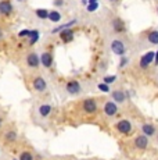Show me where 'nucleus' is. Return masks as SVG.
Masks as SVG:
<instances>
[{
    "label": "nucleus",
    "mask_w": 158,
    "mask_h": 160,
    "mask_svg": "<svg viewBox=\"0 0 158 160\" xmlns=\"http://www.w3.org/2000/svg\"><path fill=\"white\" fill-rule=\"evenodd\" d=\"M154 64L158 66V50L156 52V54H154Z\"/></svg>",
    "instance_id": "c756f323"
},
{
    "label": "nucleus",
    "mask_w": 158,
    "mask_h": 160,
    "mask_svg": "<svg viewBox=\"0 0 158 160\" xmlns=\"http://www.w3.org/2000/svg\"><path fill=\"white\" fill-rule=\"evenodd\" d=\"M65 91L68 95H71V96H75V95H79L82 92V85L79 81H68L65 85Z\"/></svg>",
    "instance_id": "20e7f679"
},
{
    "label": "nucleus",
    "mask_w": 158,
    "mask_h": 160,
    "mask_svg": "<svg viewBox=\"0 0 158 160\" xmlns=\"http://www.w3.org/2000/svg\"><path fill=\"white\" fill-rule=\"evenodd\" d=\"M140 130H142V134L144 135V137H147L148 139H150V138H153V137H156V134H157L156 125L150 124V122H144V124L140 127Z\"/></svg>",
    "instance_id": "1a4fd4ad"
},
{
    "label": "nucleus",
    "mask_w": 158,
    "mask_h": 160,
    "mask_svg": "<svg viewBox=\"0 0 158 160\" xmlns=\"http://www.w3.org/2000/svg\"><path fill=\"white\" fill-rule=\"evenodd\" d=\"M128 64H129V57H126V56H122V58H121V61H119V68H123V67H126Z\"/></svg>",
    "instance_id": "bb28decb"
},
{
    "label": "nucleus",
    "mask_w": 158,
    "mask_h": 160,
    "mask_svg": "<svg viewBox=\"0 0 158 160\" xmlns=\"http://www.w3.org/2000/svg\"><path fill=\"white\" fill-rule=\"evenodd\" d=\"M114 127H115V130L119 132V134H122V135H130L133 132L132 122H130L129 120H126V118H122V120H119V121H117Z\"/></svg>",
    "instance_id": "f03ea898"
},
{
    "label": "nucleus",
    "mask_w": 158,
    "mask_h": 160,
    "mask_svg": "<svg viewBox=\"0 0 158 160\" xmlns=\"http://www.w3.org/2000/svg\"><path fill=\"white\" fill-rule=\"evenodd\" d=\"M115 81H117V75H110V77L105 75L104 79H103V82H104V84H107V85H111L112 82H115Z\"/></svg>",
    "instance_id": "393cba45"
},
{
    "label": "nucleus",
    "mask_w": 158,
    "mask_h": 160,
    "mask_svg": "<svg viewBox=\"0 0 158 160\" xmlns=\"http://www.w3.org/2000/svg\"><path fill=\"white\" fill-rule=\"evenodd\" d=\"M17 2H24V0H17Z\"/></svg>",
    "instance_id": "f704fd0d"
},
{
    "label": "nucleus",
    "mask_w": 158,
    "mask_h": 160,
    "mask_svg": "<svg viewBox=\"0 0 158 160\" xmlns=\"http://www.w3.org/2000/svg\"><path fill=\"white\" fill-rule=\"evenodd\" d=\"M32 87H33V89H35L36 92L42 93V92H44L47 89V82H46V79H44L43 77H36V78L33 79V82H32Z\"/></svg>",
    "instance_id": "6e6552de"
},
{
    "label": "nucleus",
    "mask_w": 158,
    "mask_h": 160,
    "mask_svg": "<svg viewBox=\"0 0 158 160\" xmlns=\"http://www.w3.org/2000/svg\"><path fill=\"white\" fill-rule=\"evenodd\" d=\"M112 28H114L115 32H123V31H125V24H123V21L121 20V18L117 17L112 21Z\"/></svg>",
    "instance_id": "dca6fc26"
},
{
    "label": "nucleus",
    "mask_w": 158,
    "mask_h": 160,
    "mask_svg": "<svg viewBox=\"0 0 158 160\" xmlns=\"http://www.w3.org/2000/svg\"><path fill=\"white\" fill-rule=\"evenodd\" d=\"M39 60H40V64L44 68H50V67L53 66V54H51L50 52H43L42 56L39 57Z\"/></svg>",
    "instance_id": "f8f14e48"
},
{
    "label": "nucleus",
    "mask_w": 158,
    "mask_h": 160,
    "mask_svg": "<svg viewBox=\"0 0 158 160\" xmlns=\"http://www.w3.org/2000/svg\"><path fill=\"white\" fill-rule=\"evenodd\" d=\"M13 13V4L8 0H2L0 2V14L3 15H8Z\"/></svg>",
    "instance_id": "4468645a"
},
{
    "label": "nucleus",
    "mask_w": 158,
    "mask_h": 160,
    "mask_svg": "<svg viewBox=\"0 0 158 160\" xmlns=\"http://www.w3.org/2000/svg\"><path fill=\"white\" fill-rule=\"evenodd\" d=\"M11 160H18V159H16V158H14V159H11Z\"/></svg>",
    "instance_id": "c9c22d12"
},
{
    "label": "nucleus",
    "mask_w": 158,
    "mask_h": 160,
    "mask_svg": "<svg viewBox=\"0 0 158 160\" xmlns=\"http://www.w3.org/2000/svg\"><path fill=\"white\" fill-rule=\"evenodd\" d=\"M154 54H156V52H147L146 54H143L140 61H139V66H140V68L146 70L150 67V64L154 63Z\"/></svg>",
    "instance_id": "423d86ee"
},
{
    "label": "nucleus",
    "mask_w": 158,
    "mask_h": 160,
    "mask_svg": "<svg viewBox=\"0 0 158 160\" xmlns=\"http://www.w3.org/2000/svg\"><path fill=\"white\" fill-rule=\"evenodd\" d=\"M110 93H111V100L114 103H117L118 106H119V104H122V103H125V100H126V92L121 91V89H115V91L110 92Z\"/></svg>",
    "instance_id": "0eeeda50"
},
{
    "label": "nucleus",
    "mask_w": 158,
    "mask_h": 160,
    "mask_svg": "<svg viewBox=\"0 0 158 160\" xmlns=\"http://www.w3.org/2000/svg\"><path fill=\"white\" fill-rule=\"evenodd\" d=\"M36 15H38L40 20H47V15H49V11L44 10V8H38L36 10Z\"/></svg>",
    "instance_id": "4be33fe9"
},
{
    "label": "nucleus",
    "mask_w": 158,
    "mask_h": 160,
    "mask_svg": "<svg viewBox=\"0 0 158 160\" xmlns=\"http://www.w3.org/2000/svg\"><path fill=\"white\" fill-rule=\"evenodd\" d=\"M51 110H53V107H51L50 103H42V104H39V107H38V116L44 120L51 114Z\"/></svg>",
    "instance_id": "9d476101"
},
{
    "label": "nucleus",
    "mask_w": 158,
    "mask_h": 160,
    "mask_svg": "<svg viewBox=\"0 0 158 160\" xmlns=\"http://www.w3.org/2000/svg\"><path fill=\"white\" fill-rule=\"evenodd\" d=\"M135 148L136 149H140V150H143V149H146V148L148 146V142H150V139H148L147 137H144L143 134H140V135H137V137L135 138Z\"/></svg>",
    "instance_id": "9b49d317"
},
{
    "label": "nucleus",
    "mask_w": 158,
    "mask_h": 160,
    "mask_svg": "<svg viewBox=\"0 0 158 160\" xmlns=\"http://www.w3.org/2000/svg\"><path fill=\"white\" fill-rule=\"evenodd\" d=\"M18 160H33V155L31 152H28V150H24V152H21Z\"/></svg>",
    "instance_id": "5701e85b"
},
{
    "label": "nucleus",
    "mask_w": 158,
    "mask_h": 160,
    "mask_svg": "<svg viewBox=\"0 0 158 160\" xmlns=\"http://www.w3.org/2000/svg\"><path fill=\"white\" fill-rule=\"evenodd\" d=\"M60 38H61L65 43L74 41V31H72V28H67V29L61 31V32H60Z\"/></svg>",
    "instance_id": "2eb2a0df"
},
{
    "label": "nucleus",
    "mask_w": 158,
    "mask_h": 160,
    "mask_svg": "<svg viewBox=\"0 0 158 160\" xmlns=\"http://www.w3.org/2000/svg\"><path fill=\"white\" fill-rule=\"evenodd\" d=\"M147 41L150 42L151 45H158V31H157V29H154V31H151V32H148Z\"/></svg>",
    "instance_id": "6ab92c4d"
},
{
    "label": "nucleus",
    "mask_w": 158,
    "mask_h": 160,
    "mask_svg": "<svg viewBox=\"0 0 158 160\" xmlns=\"http://www.w3.org/2000/svg\"><path fill=\"white\" fill-rule=\"evenodd\" d=\"M54 6H56V7H63L64 0H54Z\"/></svg>",
    "instance_id": "c85d7f7f"
},
{
    "label": "nucleus",
    "mask_w": 158,
    "mask_h": 160,
    "mask_svg": "<svg viewBox=\"0 0 158 160\" xmlns=\"http://www.w3.org/2000/svg\"><path fill=\"white\" fill-rule=\"evenodd\" d=\"M2 36H3V32H2V29H0V38H2Z\"/></svg>",
    "instance_id": "72a5a7b5"
},
{
    "label": "nucleus",
    "mask_w": 158,
    "mask_h": 160,
    "mask_svg": "<svg viewBox=\"0 0 158 160\" xmlns=\"http://www.w3.org/2000/svg\"><path fill=\"white\" fill-rule=\"evenodd\" d=\"M2 122H3V120H2V117H0V127H2Z\"/></svg>",
    "instance_id": "473e14b6"
},
{
    "label": "nucleus",
    "mask_w": 158,
    "mask_h": 160,
    "mask_svg": "<svg viewBox=\"0 0 158 160\" xmlns=\"http://www.w3.org/2000/svg\"><path fill=\"white\" fill-rule=\"evenodd\" d=\"M38 39H39V32L36 29H33L29 32V43L33 45V43H36L38 42Z\"/></svg>",
    "instance_id": "aec40b11"
},
{
    "label": "nucleus",
    "mask_w": 158,
    "mask_h": 160,
    "mask_svg": "<svg viewBox=\"0 0 158 160\" xmlns=\"http://www.w3.org/2000/svg\"><path fill=\"white\" fill-rule=\"evenodd\" d=\"M78 21L77 20H72V21H69V22H67V24H64V25H60V27H57V28H54L53 31H51V33H60L61 32V29H67V28H71L72 25H75Z\"/></svg>",
    "instance_id": "a211bd4d"
},
{
    "label": "nucleus",
    "mask_w": 158,
    "mask_h": 160,
    "mask_svg": "<svg viewBox=\"0 0 158 160\" xmlns=\"http://www.w3.org/2000/svg\"><path fill=\"white\" fill-rule=\"evenodd\" d=\"M61 18H63V15H61V13H60V11H57V10L49 11L47 20H50L51 22H60V21H61Z\"/></svg>",
    "instance_id": "f3484780"
},
{
    "label": "nucleus",
    "mask_w": 158,
    "mask_h": 160,
    "mask_svg": "<svg viewBox=\"0 0 158 160\" xmlns=\"http://www.w3.org/2000/svg\"><path fill=\"white\" fill-rule=\"evenodd\" d=\"M4 139L7 141V142H14V141H17V132L16 131H8L7 134H6Z\"/></svg>",
    "instance_id": "412c9836"
},
{
    "label": "nucleus",
    "mask_w": 158,
    "mask_h": 160,
    "mask_svg": "<svg viewBox=\"0 0 158 160\" xmlns=\"http://www.w3.org/2000/svg\"><path fill=\"white\" fill-rule=\"evenodd\" d=\"M97 88H99L101 92H105V93H110V92H111L110 85L104 84V82H100V84H97Z\"/></svg>",
    "instance_id": "b1692460"
},
{
    "label": "nucleus",
    "mask_w": 158,
    "mask_h": 160,
    "mask_svg": "<svg viewBox=\"0 0 158 160\" xmlns=\"http://www.w3.org/2000/svg\"><path fill=\"white\" fill-rule=\"evenodd\" d=\"M97 7H99V3H89L86 7V10L89 11V13H93V11L97 10Z\"/></svg>",
    "instance_id": "a878e982"
},
{
    "label": "nucleus",
    "mask_w": 158,
    "mask_h": 160,
    "mask_svg": "<svg viewBox=\"0 0 158 160\" xmlns=\"http://www.w3.org/2000/svg\"><path fill=\"white\" fill-rule=\"evenodd\" d=\"M26 64H28V67H31V68H36V67L40 66V60H39L38 53H35V52L29 53L28 56H26Z\"/></svg>",
    "instance_id": "ddd939ff"
},
{
    "label": "nucleus",
    "mask_w": 158,
    "mask_h": 160,
    "mask_svg": "<svg viewBox=\"0 0 158 160\" xmlns=\"http://www.w3.org/2000/svg\"><path fill=\"white\" fill-rule=\"evenodd\" d=\"M103 113L107 117H115L119 113V106H118L117 103H114L112 100H108V102H105L104 106H103Z\"/></svg>",
    "instance_id": "7ed1b4c3"
},
{
    "label": "nucleus",
    "mask_w": 158,
    "mask_h": 160,
    "mask_svg": "<svg viewBox=\"0 0 158 160\" xmlns=\"http://www.w3.org/2000/svg\"><path fill=\"white\" fill-rule=\"evenodd\" d=\"M82 107H83V112L87 113V114H95V113H97V110H99L96 99H93V98L85 99L83 100V104H82Z\"/></svg>",
    "instance_id": "39448f33"
},
{
    "label": "nucleus",
    "mask_w": 158,
    "mask_h": 160,
    "mask_svg": "<svg viewBox=\"0 0 158 160\" xmlns=\"http://www.w3.org/2000/svg\"><path fill=\"white\" fill-rule=\"evenodd\" d=\"M156 138H157V142H158V131H157V134H156Z\"/></svg>",
    "instance_id": "2f4dec72"
},
{
    "label": "nucleus",
    "mask_w": 158,
    "mask_h": 160,
    "mask_svg": "<svg viewBox=\"0 0 158 160\" xmlns=\"http://www.w3.org/2000/svg\"><path fill=\"white\" fill-rule=\"evenodd\" d=\"M29 32H31L29 29H24V31H21V32L18 33V36H20V38H22V36H29Z\"/></svg>",
    "instance_id": "cd10ccee"
},
{
    "label": "nucleus",
    "mask_w": 158,
    "mask_h": 160,
    "mask_svg": "<svg viewBox=\"0 0 158 160\" xmlns=\"http://www.w3.org/2000/svg\"><path fill=\"white\" fill-rule=\"evenodd\" d=\"M110 49H111V52L114 54H117V56H125V53H126V46L125 43H123V41L122 39H119V38H114L111 41V43H110Z\"/></svg>",
    "instance_id": "f257e3e1"
},
{
    "label": "nucleus",
    "mask_w": 158,
    "mask_h": 160,
    "mask_svg": "<svg viewBox=\"0 0 158 160\" xmlns=\"http://www.w3.org/2000/svg\"><path fill=\"white\" fill-rule=\"evenodd\" d=\"M108 2H111V3H117L118 0H108Z\"/></svg>",
    "instance_id": "7c9ffc66"
}]
</instances>
